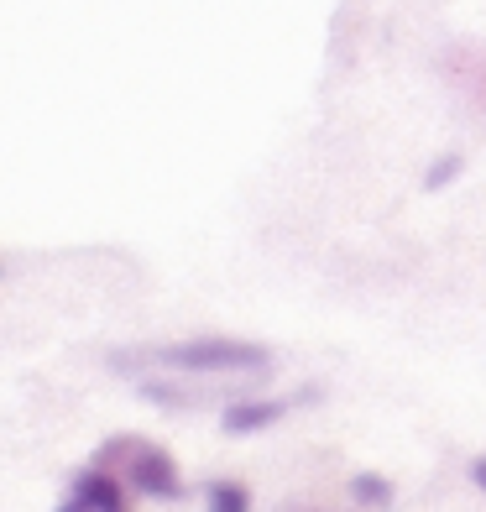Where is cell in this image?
<instances>
[{"mask_svg":"<svg viewBox=\"0 0 486 512\" xmlns=\"http://www.w3.org/2000/svg\"><path fill=\"white\" fill-rule=\"evenodd\" d=\"M293 512H304V507H293Z\"/></svg>","mask_w":486,"mask_h":512,"instance_id":"8fae6325","label":"cell"},{"mask_svg":"<svg viewBox=\"0 0 486 512\" xmlns=\"http://www.w3.org/2000/svg\"><path fill=\"white\" fill-rule=\"evenodd\" d=\"M288 418V403L283 398H236L220 408V429L230 439H251V434H267L272 424Z\"/></svg>","mask_w":486,"mask_h":512,"instance_id":"3957f363","label":"cell"},{"mask_svg":"<svg viewBox=\"0 0 486 512\" xmlns=\"http://www.w3.org/2000/svg\"><path fill=\"white\" fill-rule=\"evenodd\" d=\"M460 173H466V157H460V152H439V157L429 162V168H424V189H429V194H439V189H450V183H455Z\"/></svg>","mask_w":486,"mask_h":512,"instance_id":"52a82bcc","label":"cell"},{"mask_svg":"<svg viewBox=\"0 0 486 512\" xmlns=\"http://www.w3.org/2000/svg\"><path fill=\"white\" fill-rule=\"evenodd\" d=\"M471 481H476L481 492H486V455H476V460H471Z\"/></svg>","mask_w":486,"mask_h":512,"instance_id":"9c48e42d","label":"cell"},{"mask_svg":"<svg viewBox=\"0 0 486 512\" xmlns=\"http://www.w3.org/2000/svg\"><path fill=\"white\" fill-rule=\"evenodd\" d=\"M115 512H131V507H115Z\"/></svg>","mask_w":486,"mask_h":512,"instance_id":"30bf717a","label":"cell"},{"mask_svg":"<svg viewBox=\"0 0 486 512\" xmlns=\"http://www.w3.org/2000/svg\"><path fill=\"white\" fill-rule=\"evenodd\" d=\"M53 512H95V507H89L84 497H74V492H68V497H63V502H58Z\"/></svg>","mask_w":486,"mask_h":512,"instance_id":"ba28073f","label":"cell"},{"mask_svg":"<svg viewBox=\"0 0 486 512\" xmlns=\"http://www.w3.org/2000/svg\"><path fill=\"white\" fill-rule=\"evenodd\" d=\"M351 497H356L361 512H366V507H392V497H398V492H392V481H387V476H377V471H356V476H351Z\"/></svg>","mask_w":486,"mask_h":512,"instance_id":"8992f818","label":"cell"},{"mask_svg":"<svg viewBox=\"0 0 486 512\" xmlns=\"http://www.w3.org/2000/svg\"><path fill=\"white\" fill-rule=\"evenodd\" d=\"M204 512H251V486L246 481H210V492H204Z\"/></svg>","mask_w":486,"mask_h":512,"instance_id":"5b68a950","label":"cell"},{"mask_svg":"<svg viewBox=\"0 0 486 512\" xmlns=\"http://www.w3.org/2000/svg\"><path fill=\"white\" fill-rule=\"evenodd\" d=\"M147 366L178 371V377H262L272 371V351L262 340H236V335H194V340H168L142 351Z\"/></svg>","mask_w":486,"mask_h":512,"instance_id":"6da1fadb","label":"cell"},{"mask_svg":"<svg viewBox=\"0 0 486 512\" xmlns=\"http://www.w3.org/2000/svg\"><path fill=\"white\" fill-rule=\"evenodd\" d=\"M95 465L115 471L126 486H136V492L152 497V502H178V497H183V471H178V460L162 450V445H147V439L115 434V439H105V445H100Z\"/></svg>","mask_w":486,"mask_h":512,"instance_id":"7a4b0ae2","label":"cell"},{"mask_svg":"<svg viewBox=\"0 0 486 512\" xmlns=\"http://www.w3.org/2000/svg\"><path fill=\"white\" fill-rule=\"evenodd\" d=\"M68 492L84 497L95 512H115V507H126V481L115 476V471H105V465H89V471H79Z\"/></svg>","mask_w":486,"mask_h":512,"instance_id":"277c9868","label":"cell"}]
</instances>
